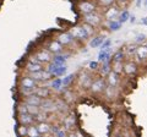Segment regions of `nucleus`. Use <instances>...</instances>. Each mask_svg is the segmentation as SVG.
Listing matches in <instances>:
<instances>
[{
	"instance_id": "cd10ccee",
	"label": "nucleus",
	"mask_w": 147,
	"mask_h": 137,
	"mask_svg": "<svg viewBox=\"0 0 147 137\" xmlns=\"http://www.w3.org/2000/svg\"><path fill=\"white\" fill-rule=\"evenodd\" d=\"M27 129H28V126L17 124L16 125V129H15L17 137H27Z\"/></svg>"
},
{
	"instance_id": "72a5a7b5",
	"label": "nucleus",
	"mask_w": 147,
	"mask_h": 137,
	"mask_svg": "<svg viewBox=\"0 0 147 137\" xmlns=\"http://www.w3.org/2000/svg\"><path fill=\"white\" fill-rule=\"evenodd\" d=\"M129 17H130V13H129V11L127 10H124V11H120V13H119V16H118L117 20L123 25L124 22H126L129 20Z\"/></svg>"
},
{
	"instance_id": "4be33fe9",
	"label": "nucleus",
	"mask_w": 147,
	"mask_h": 137,
	"mask_svg": "<svg viewBox=\"0 0 147 137\" xmlns=\"http://www.w3.org/2000/svg\"><path fill=\"white\" fill-rule=\"evenodd\" d=\"M49 88L53 91H60L63 88V83H61V79L60 77H53L49 81Z\"/></svg>"
},
{
	"instance_id": "c85d7f7f",
	"label": "nucleus",
	"mask_w": 147,
	"mask_h": 137,
	"mask_svg": "<svg viewBox=\"0 0 147 137\" xmlns=\"http://www.w3.org/2000/svg\"><path fill=\"white\" fill-rule=\"evenodd\" d=\"M123 62L124 61H117V62H110V68L118 75L123 74Z\"/></svg>"
},
{
	"instance_id": "5701e85b",
	"label": "nucleus",
	"mask_w": 147,
	"mask_h": 137,
	"mask_svg": "<svg viewBox=\"0 0 147 137\" xmlns=\"http://www.w3.org/2000/svg\"><path fill=\"white\" fill-rule=\"evenodd\" d=\"M103 40H104V36H102V34L93 36V38H91V40H90V47L98 48V47H100V44L103 43Z\"/></svg>"
},
{
	"instance_id": "79ce46f5",
	"label": "nucleus",
	"mask_w": 147,
	"mask_h": 137,
	"mask_svg": "<svg viewBox=\"0 0 147 137\" xmlns=\"http://www.w3.org/2000/svg\"><path fill=\"white\" fill-rule=\"evenodd\" d=\"M137 40H145V36L144 34H140V36H137Z\"/></svg>"
},
{
	"instance_id": "a878e982",
	"label": "nucleus",
	"mask_w": 147,
	"mask_h": 137,
	"mask_svg": "<svg viewBox=\"0 0 147 137\" xmlns=\"http://www.w3.org/2000/svg\"><path fill=\"white\" fill-rule=\"evenodd\" d=\"M76 79V75L70 74V75H65L64 79H61V83H63V88H67Z\"/></svg>"
},
{
	"instance_id": "c9c22d12",
	"label": "nucleus",
	"mask_w": 147,
	"mask_h": 137,
	"mask_svg": "<svg viewBox=\"0 0 147 137\" xmlns=\"http://www.w3.org/2000/svg\"><path fill=\"white\" fill-rule=\"evenodd\" d=\"M54 137H67V131L65 129H63V127H60V129L54 134Z\"/></svg>"
},
{
	"instance_id": "ea45409f",
	"label": "nucleus",
	"mask_w": 147,
	"mask_h": 137,
	"mask_svg": "<svg viewBox=\"0 0 147 137\" xmlns=\"http://www.w3.org/2000/svg\"><path fill=\"white\" fill-rule=\"evenodd\" d=\"M141 24H142V25H145V26H147V16L142 17V19H141Z\"/></svg>"
},
{
	"instance_id": "20e7f679",
	"label": "nucleus",
	"mask_w": 147,
	"mask_h": 137,
	"mask_svg": "<svg viewBox=\"0 0 147 137\" xmlns=\"http://www.w3.org/2000/svg\"><path fill=\"white\" fill-rule=\"evenodd\" d=\"M67 32L71 34V37L74 39L79 40V42H85V40L90 39V36L85 32V30L82 28L81 25H75V26L70 27V28L67 30Z\"/></svg>"
},
{
	"instance_id": "6ab92c4d",
	"label": "nucleus",
	"mask_w": 147,
	"mask_h": 137,
	"mask_svg": "<svg viewBox=\"0 0 147 137\" xmlns=\"http://www.w3.org/2000/svg\"><path fill=\"white\" fill-rule=\"evenodd\" d=\"M74 126H75V116L69 115V116L64 118V120H63V129H65L69 132V131H72Z\"/></svg>"
},
{
	"instance_id": "4c0bfd02",
	"label": "nucleus",
	"mask_w": 147,
	"mask_h": 137,
	"mask_svg": "<svg viewBox=\"0 0 147 137\" xmlns=\"http://www.w3.org/2000/svg\"><path fill=\"white\" fill-rule=\"evenodd\" d=\"M110 45H112V42H110L109 39H107V40H103V43L100 44V49H107V48H110Z\"/></svg>"
},
{
	"instance_id": "393cba45",
	"label": "nucleus",
	"mask_w": 147,
	"mask_h": 137,
	"mask_svg": "<svg viewBox=\"0 0 147 137\" xmlns=\"http://www.w3.org/2000/svg\"><path fill=\"white\" fill-rule=\"evenodd\" d=\"M125 53H124V50H118L113 54L112 56H110V62H117V61H124L125 60Z\"/></svg>"
},
{
	"instance_id": "0eeeda50",
	"label": "nucleus",
	"mask_w": 147,
	"mask_h": 137,
	"mask_svg": "<svg viewBox=\"0 0 147 137\" xmlns=\"http://www.w3.org/2000/svg\"><path fill=\"white\" fill-rule=\"evenodd\" d=\"M54 38L57 39L58 42L60 43L65 49L69 48V47H71V45L76 42V40L71 37V34L69 33L67 31H60V32H58L57 34H54Z\"/></svg>"
},
{
	"instance_id": "f704fd0d",
	"label": "nucleus",
	"mask_w": 147,
	"mask_h": 137,
	"mask_svg": "<svg viewBox=\"0 0 147 137\" xmlns=\"http://www.w3.org/2000/svg\"><path fill=\"white\" fill-rule=\"evenodd\" d=\"M136 48H137V45H132V44H130V45H127V48L124 50V53H125V55H134V54L136 53Z\"/></svg>"
},
{
	"instance_id": "f8f14e48",
	"label": "nucleus",
	"mask_w": 147,
	"mask_h": 137,
	"mask_svg": "<svg viewBox=\"0 0 147 137\" xmlns=\"http://www.w3.org/2000/svg\"><path fill=\"white\" fill-rule=\"evenodd\" d=\"M16 124L30 126L32 124H36V122H34L33 115H31V114H28V113H16Z\"/></svg>"
},
{
	"instance_id": "f03ea898",
	"label": "nucleus",
	"mask_w": 147,
	"mask_h": 137,
	"mask_svg": "<svg viewBox=\"0 0 147 137\" xmlns=\"http://www.w3.org/2000/svg\"><path fill=\"white\" fill-rule=\"evenodd\" d=\"M107 86V82H105V79L103 76H98V77H93L91 85H90V93L91 94H94V95H99V94H103V91Z\"/></svg>"
},
{
	"instance_id": "aec40b11",
	"label": "nucleus",
	"mask_w": 147,
	"mask_h": 137,
	"mask_svg": "<svg viewBox=\"0 0 147 137\" xmlns=\"http://www.w3.org/2000/svg\"><path fill=\"white\" fill-rule=\"evenodd\" d=\"M135 55L140 61L147 60V45H140V47H137Z\"/></svg>"
},
{
	"instance_id": "f3484780",
	"label": "nucleus",
	"mask_w": 147,
	"mask_h": 137,
	"mask_svg": "<svg viewBox=\"0 0 147 137\" xmlns=\"http://www.w3.org/2000/svg\"><path fill=\"white\" fill-rule=\"evenodd\" d=\"M103 94H104V97L108 98L109 100L115 99L118 95H119L118 87H113V86L107 85V86H105V88H104V91H103Z\"/></svg>"
},
{
	"instance_id": "37998d69",
	"label": "nucleus",
	"mask_w": 147,
	"mask_h": 137,
	"mask_svg": "<svg viewBox=\"0 0 147 137\" xmlns=\"http://www.w3.org/2000/svg\"><path fill=\"white\" fill-rule=\"evenodd\" d=\"M127 0H115V3H119V4H121V3H126Z\"/></svg>"
},
{
	"instance_id": "423d86ee",
	"label": "nucleus",
	"mask_w": 147,
	"mask_h": 137,
	"mask_svg": "<svg viewBox=\"0 0 147 137\" xmlns=\"http://www.w3.org/2000/svg\"><path fill=\"white\" fill-rule=\"evenodd\" d=\"M92 80H93V76L90 70H82L77 76V86L82 89H88Z\"/></svg>"
},
{
	"instance_id": "6e6552de",
	"label": "nucleus",
	"mask_w": 147,
	"mask_h": 137,
	"mask_svg": "<svg viewBox=\"0 0 147 137\" xmlns=\"http://www.w3.org/2000/svg\"><path fill=\"white\" fill-rule=\"evenodd\" d=\"M22 74H28V72H36V71H40L44 68V65L40 62H37V61H32L28 60V59H25L22 66H20Z\"/></svg>"
},
{
	"instance_id": "a211bd4d",
	"label": "nucleus",
	"mask_w": 147,
	"mask_h": 137,
	"mask_svg": "<svg viewBox=\"0 0 147 137\" xmlns=\"http://www.w3.org/2000/svg\"><path fill=\"white\" fill-rule=\"evenodd\" d=\"M34 94H37L42 99L50 98V95H52V89L49 87H45V86H38V87L34 89Z\"/></svg>"
},
{
	"instance_id": "7ed1b4c3",
	"label": "nucleus",
	"mask_w": 147,
	"mask_h": 137,
	"mask_svg": "<svg viewBox=\"0 0 147 137\" xmlns=\"http://www.w3.org/2000/svg\"><path fill=\"white\" fill-rule=\"evenodd\" d=\"M32 55H33L36 58V60L43 64V65H47V64H49L50 61H52V58H53V54L49 52L48 49H45L43 45L38 49H36L33 53H31Z\"/></svg>"
},
{
	"instance_id": "f257e3e1",
	"label": "nucleus",
	"mask_w": 147,
	"mask_h": 137,
	"mask_svg": "<svg viewBox=\"0 0 147 137\" xmlns=\"http://www.w3.org/2000/svg\"><path fill=\"white\" fill-rule=\"evenodd\" d=\"M81 22H85V24H88L91 26H93L94 28H97L102 25L103 22V16L102 13H99L98 11H93L90 13H85V15H81Z\"/></svg>"
},
{
	"instance_id": "dca6fc26",
	"label": "nucleus",
	"mask_w": 147,
	"mask_h": 137,
	"mask_svg": "<svg viewBox=\"0 0 147 137\" xmlns=\"http://www.w3.org/2000/svg\"><path fill=\"white\" fill-rule=\"evenodd\" d=\"M36 127L38 130L40 136L50 134V129H52V124L49 121H42V122H36Z\"/></svg>"
},
{
	"instance_id": "9b49d317",
	"label": "nucleus",
	"mask_w": 147,
	"mask_h": 137,
	"mask_svg": "<svg viewBox=\"0 0 147 137\" xmlns=\"http://www.w3.org/2000/svg\"><path fill=\"white\" fill-rule=\"evenodd\" d=\"M119 13H120V9H119V6H117L115 4H114V5L104 9V12L102 13V16H103V20L112 21V20H117L118 19Z\"/></svg>"
},
{
	"instance_id": "39448f33",
	"label": "nucleus",
	"mask_w": 147,
	"mask_h": 137,
	"mask_svg": "<svg viewBox=\"0 0 147 137\" xmlns=\"http://www.w3.org/2000/svg\"><path fill=\"white\" fill-rule=\"evenodd\" d=\"M98 6L96 1H91V0H81L77 3V11L80 15H85V13H90L93 11H97Z\"/></svg>"
},
{
	"instance_id": "bb28decb",
	"label": "nucleus",
	"mask_w": 147,
	"mask_h": 137,
	"mask_svg": "<svg viewBox=\"0 0 147 137\" xmlns=\"http://www.w3.org/2000/svg\"><path fill=\"white\" fill-rule=\"evenodd\" d=\"M33 118H34V122L49 121V114H48V113H45V111H43V110H40L38 114H36Z\"/></svg>"
},
{
	"instance_id": "2eb2a0df",
	"label": "nucleus",
	"mask_w": 147,
	"mask_h": 137,
	"mask_svg": "<svg viewBox=\"0 0 147 137\" xmlns=\"http://www.w3.org/2000/svg\"><path fill=\"white\" fill-rule=\"evenodd\" d=\"M104 79H105V82H107V85L113 86V87H118L119 83H120V75L115 74V72L112 71V70L108 72L107 76H105Z\"/></svg>"
},
{
	"instance_id": "473e14b6",
	"label": "nucleus",
	"mask_w": 147,
	"mask_h": 137,
	"mask_svg": "<svg viewBox=\"0 0 147 137\" xmlns=\"http://www.w3.org/2000/svg\"><path fill=\"white\" fill-rule=\"evenodd\" d=\"M96 4H97V6L98 7H109V6H112L115 4V0H97L96 1Z\"/></svg>"
},
{
	"instance_id": "1a4fd4ad",
	"label": "nucleus",
	"mask_w": 147,
	"mask_h": 137,
	"mask_svg": "<svg viewBox=\"0 0 147 137\" xmlns=\"http://www.w3.org/2000/svg\"><path fill=\"white\" fill-rule=\"evenodd\" d=\"M43 47L45 49H48L49 52L53 54V55H54V54H60L63 52H65V48H64L63 45L59 43L54 37H52V38H49V39L45 40V42L43 43Z\"/></svg>"
},
{
	"instance_id": "a19ab883",
	"label": "nucleus",
	"mask_w": 147,
	"mask_h": 137,
	"mask_svg": "<svg viewBox=\"0 0 147 137\" xmlns=\"http://www.w3.org/2000/svg\"><path fill=\"white\" fill-rule=\"evenodd\" d=\"M67 137H76L75 136V131H69L67 132Z\"/></svg>"
},
{
	"instance_id": "2f4dec72",
	"label": "nucleus",
	"mask_w": 147,
	"mask_h": 137,
	"mask_svg": "<svg viewBox=\"0 0 147 137\" xmlns=\"http://www.w3.org/2000/svg\"><path fill=\"white\" fill-rule=\"evenodd\" d=\"M39 132L37 130L36 127V124H32L28 126V129H27V137H39Z\"/></svg>"
},
{
	"instance_id": "c756f323",
	"label": "nucleus",
	"mask_w": 147,
	"mask_h": 137,
	"mask_svg": "<svg viewBox=\"0 0 147 137\" xmlns=\"http://www.w3.org/2000/svg\"><path fill=\"white\" fill-rule=\"evenodd\" d=\"M107 26L109 31H118L121 28V24L118 20H112V21H107Z\"/></svg>"
},
{
	"instance_id": "9d476101",
	"label": "nucleus",
	"mask_w": 147,
	"mask_h": 137,
	"mask_svg": "<svg viewBox=\"0 0 147 137\" xmlns=\"http://www.w3.org/2000/svg\"><path fill=\"white\" fill-rule=\"evenodd\" d=\"M16 86H20V87H26V88H36V87H38V82L34 81L33 79H31L28 75L22 74V72H21V74L17 76Z\"/></svg>"
},
{
	"instance_id": "412c9836",
	"label": "nucleus",
	"mask_w": 147,
	"mask_h": 137,
	"mask_svg": "<svg viewBox=\"0 0 147 137\" xmlns=\"http://www.w3.org/2000/svg\"><path fill=\"white\" fill-rule=\"evenodd\" d=\"M110 48H107V49H100V52L98 54V62H105V61H110Z\"/></svg>"
},
{
	"instance_id": "7c9ffc66",
	"label": "nucleus",
	"mask_w": 147,
	"mask_h": 137,
	"mask_svg": "<svg viewBox=\"0 0 147 137\" xmlns=\"http://www.w3.org/2000/svg\"><path fill=\"white\" fill-rule=\"evenodd\" d=\"M80 25L82 26V28L85 30L86 33L90 36V38L92 37V36H94V33H96V28H94L93 26H91V25H88V24H85V22H81Z\"/></svg>"
},
{
	"instance_id": "4468645a",
	"label": "nucleus",
	"mask_w": 147,
	"mask_h": 137,
	"mask_svg": "<svg viewBox=\"0 0 147 137\" xmlns=\"http://www.w3.org/2000/svg\"><path fill=\"white\" fill-rule=\"evenodd\" d=\"M17 100H21V102L28 104V105H37V107H39L40 103H42V98L38 97V95L34 94V93L30 94V95H26V97H21Z\"/></svg>"
},
{
	"instance_id": "e433bc0d",
	"label": "nucleus",
	"mask_w": 147,
	"mask_h": 137,
	"mask_svg": "<svg viewBox=\"0 0 147 137\" xmlns=\"http://www.w3.org/2000/svg\"><path fill=\"white\" fill-rule=\"evenodd\" d=\"M99 67V62L98 61H90L88 62V70L90 71H97Z\"/></svg>"
},
{
	"instance_id": "b1692460",
	"label": "nucleus",
	"mask_w": 147,
	"mask_h": 137,
	"mask_svg": "<svg viewBox=\"0 0 147 137\" xmlns=\"http://www.w3.org/2000/svg\"><path fill=\"white\" fill-rule=\"evenodd\" d=\"M98 70H99V76H103V77H105V76H107L108 72H109L110 70H112V68H110V61L100 62V64H99Z\"/></svg>"
},
{
	"instance_id": "58836bf2",
	"label": "nucleus",
	"mask_w": 147,
	"mask_h": 137,
	"mask_svg": "<svg viewBox=\"0 0 147 137\" xmlns=\"http://www.w3.org/2000/svg\"><path fill=\"white\" fill-rule=\"evenodd\" d=\"M75 136H76V137H86V136L82 134V132H80V131H75Z\"/></svg>"
},
{
	"instance_id": "ddd939ff",
	"label": "nucleus",
	"mask_w": 147,
	"mask_h": 137,
	"mask_svg": "<svg viewBox=\"0 0 147 137\" xmlns=\"http://www.w3.org/2000/svg\"><path fill=\"white\" fill-rule=\"evenodd\" d=\"M123 74L127 76H135L137 74V65L135 61L127 60L123 62Z\"/></svg>"
}]
</instances>
